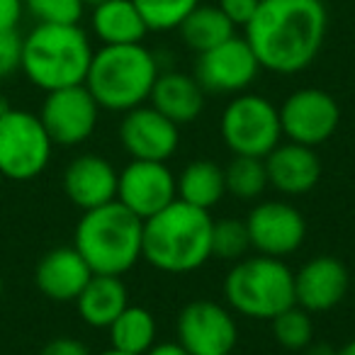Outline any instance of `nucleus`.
<instances>
[{"label": "nucleus", "mask_w": 355, "mask_h": 355, "mask_svg": "<svg viewBox=\"0 0 355 355\" xmlns=\"http://www.w3.org/2000/svg\"><path fill=\"white\" fill-rule=\"evenodd\" d=\"M324 0H261L243 30L261 69L292 76L311 66L326 40Z\"/></svg>", "instance_id": "nucleus-1"}, {"label": "nucleus", "mask_w": 355, "mask_h": 355, "mask_svg": "<svg viewBox=\"0 0 355 355\" xmlns=\"http://www.w3.org/2000/svg\"><path fill=\"white\" fill-rule=\"evenodd\" d=\"M212 222L207 209L175 200L144 222L141 258L171 275L198 270L212 258Z\"/></svg>", "instance_id": "nucleus-2"}, {"label": "nucleus", "mask_w": 355, "mask_h": 355, "mask_svg": "<svg viewBox=\"0 0 355 355\" xmlns=\"http://www.w3.org/2000/svg\"><path fill=\"white\" fill-rule=\"evenodd\" d=\"M144 222L119 200L83 212L73 234V246L98 275L129 272L141 261Z\"/></svg>", "instance_id": "nucleus-3"}, {"label": "nucleus", "mask_w": 355, "mask_h": 355, "mask_svg": "<svg viewBox=\"0 0 355 355\" xmlns=\"http://www.w3.org/2000/svg\"><path fill=\"white\" fill-rule=\"evenodd\" d=\"M158 78V61L144 44H103L93 51L85 88L110 112H129L148 100Z\"/></svg>", "instance_id": "nucleus-4"}, {"label": "nucleus", "mask_w": 355, "mask_h": 355, "mask_svg": "<svg viewBox=\"0 0 355 355\" xmlns=\"http://www.w3.org/2000/svg\"><path fill=\"white\" fill-rule=\"evenodd\" d=\"M93 46L80 25H37L22 37L20 71L44 93L85 83Z\"/></svg>", "instance_id": "nucleus-5"}, {"label": "nucleus", "mask_w": 355, "mask_h": 355, "mask_svg": "<svg viewBox=\"0 0 355 355\" xmlns=\"http://www.w3.org/2000/svg\"><path fill=\"white\" fill-rule=\"evenodd\" d=\"M224 300L248 319H275L295 302V272L282 258L251 256L234 263L224 277Z\"/></svg>", "instance_id": "nucleus-6"}, {"label": "nucleus", "mask_w": 355, "mask_h": 355, "mask_svg": "<svg viewBox=\"0 0 355 355\" xmlns=\"http://www.w3.org/2000/svg\"><path fill=\"white\" fill-rule=\"evenodd\" d=\"M222 139L234 156L266 158L280 144V110L256 93H239L222 112Z\"/></svg>", "instance_id": "nucleus-7"}, {"label": "nucleus", "mask_w": 355, "mask_h": 355, "mask_svg": "<svg viewBox=\"0 0 355 355\" xmlns=\"http://www.w3.org/2000/svg\"><path fill=\"white\" fill-rule=\"evenodd\" d=\"M54 141L40 114L10 110L0 114V175L10 180H32L49 166Z\"/></svg>", "instance_id": "nucleus-8"}, {"label": "nucleus", "mask_w": 355, "mask_h": 355, "mask_svg": "<svg viewBox=\"0 0 355 355\" xmlns=\"http://www.w3.org/2000/svg\"><path fill=\"white\" fill-rule=\"evenodd\" d=\"M178 343L190 355H232L239 340L236 319L214 300H193L175 321Z\"/></svg>", "instance_id": "nucleus-9"}, {"label": "nucleus", "mask_w": 355, "mask_h": 355, "mask_svg": "<svg viewBox=\"0 0 355 355\" xmlns=\"http://www.w3.org/2000/svg\"><path fill=\"white\" fill-rule=\"evenodd\" d=\"M280 127L290 141L302 146H321L336 134L340 107L331 93L321 88H300L280 105Z\"/></svg>", "instance_id": "nucleus-10"}, {"label": "nucleus", "mask_w": 355, "mask_h": 355, "mask_svg": "<svg viewBox=\"0 0 355 355\" xmlns=\"http://www.w3.org/2000/svg\"><path fill=\"white\" fill-rule=\"evenodd\" d=\"M261 73L256 54L243 37L234 35L214 49L198 54L195 61V78L205 93L212 95H239L246 93Z\"/></svg>", "instance_id": "nucleus-11"}, {"label": "nucleus", "mask_w": 355, "mask_h": 355, "mask_svg": "<svg viewBox=\"0 0 355 355\" xmlns=\"http://www.w3.org/2000/svg\"><path fill=\"white\" fill-rule=\"evenodd\" d=\"M98 114L100 105L95 103L85 83H80L46 93L40 119L54 146H78L93 137Z\"/></svg>", "instance_id": "nucleus-12"}, {"label": "nucleus", "mask_w": 355, "mask_h": 355, "mask_svg": "<svg viewBox=\"0 0 355 355\" xmlns=\"http://www.w3.org/2000/svg\"><path fill=\"white\" fill-rule=\"evenodd\" d=\"M117 200L141 222L178 200L175 175L161 161H134L117 175Z\"/></svg>", "instance_id": "nucleus-13"}, {"label": "nucleus", "mask_w": 355, "mask_h": 355, "mask_svg": "<svg viewBox=\"0 0 355 355\" xmlns=\"http://www.w3.org/2000/svg\"><path fill=\"white\" fill-rule=\"evenodd\" d=\"M251 248L261 256L285 258L300 251L306 236V222L297 207L277 200L258 202L246 217Z\"/></svg>", "instance_id": "nucleus-14"}, {"label": "nucleus", "mask_w": 355, "mask_h": 355, "mask_svg": "<svg viewBox=\"0 0 355 355\" xmlns=\"http://www.w3.org/2000/svg\"><path fill=\"white\" fill-rule=\"evenodd\" d=\"M119 144L134 161L166 163L178 151L180 127L151 105H139L124 112L119 124Z\"/></svg>", "instance_id": "nucleus-15"}, {"label": "nucleus", "mask_w": 355, "mask_h": 355, "mask_svg": "<svg viewBox=\"0 0 355 355\" xmlns=\"http://www.w3.org/2000/svg\"><path fill=\"white\" fill-rule=\"evenodd\" d=\"M350 290V272L336 256L309 258L295 272V302L309 314L329 311L345 300Z\"/></svg>", "instance_id": "nucleus-16"}, {"label": "nucleus", "mask_w": 355, "mask_h": 355, "mask_svg": "<svg viewBox=\"0 0 355 355\" xmlns=\"http://www.w3.org/2000/svg\"><path fill=\"white\" fill-rule=\"evenodd\" d=\"M117 175L114 166L98 153L76 156L64 171V193L78 209L103 207L117 200Z\"/></svg>", "instance_id": "nucleus-17"}, {"label": "nucleus", "mask_w": 355, "mask_h": 355, "mask_svg": "<svg viewBox=\"0 0 355 355\" xmlns=\"http://www.w3.org/2000/svg\"><path fill=\"white\" fill-rule=\"evenodd\" d=\"M263 161H266L268 185H272L277 193L297 198L319 185L321 161L311 146H302L295 141L277 144Z\"/></svg>", "instance_id": "nucleus-18"}, {"label": "nucleus", "mask_w": 355, "mask_h": 355, "mask_svg": "<svg viewBox=\"0 0 355 355\" xmlns=\"http://www.w3.org/2000/svg\"><path fill=\"white\" fill-rule=\"evenodd\" d=\"M93 270L85 258L76 251V246H61L49 251L35 270V282L44 297L54 302H76Z\"/></svg>", "instance_id": "nucleus-19"}, {"label": "nucleus", "mask_w": 355, "mask_h": 355, "mask_svg": "<svg viewBox=\"0 0 355 355\" xmlns=\"http://www.w3.org/2000/svg\"><path fill=\"white\" fill-rule=\"evenodd\" d=\"M205 95L207 93L195 76L180 73V71H166V73H158L148 100H151V107H156L163 117H168L180 127V124L195 122L202 114Z\"/></svg>", "instance_id": "nucleus-20"}, {"label": "nucleus", "mask_w": 355, "mask_h": 355, "mask_svg": "<svg viewBox=\"0 0 355 355\" xmlns=\"http://www.w3.org/2000/svg\"><path fill=\"white\" fill-rule=\"evenodd\" d=\"M80 319L93 329H110L114 319L129 306V290L119 275H98L88 280V285L76 297Z\"/></svg>", "instance_id": "nucleus-21"}, {"label": "nucleus", "mask_w": 355, "mask_h": 355, "mask_svg": "<svg viewBox=\"0 0 355 355\" xmlns=\"http://www.w3.org/2000/svg\"><path fill=\"white\" fill-rule=\"evenodd\" d=\"M90 25L103 44H141L148 32L132 0H103L93 6Z\"/></svg>", "instance_id": "nucleus-22"}, {"label": "nucleus", "mask_w": 355, "mask_h": 355, "mask_svg": "<svg viewBox=\"0 0 355 355\" xmlns=\"http://www.w3.org/2000/svg\"><path fill=\"white\" fill-rule=\"evenodd\" d=\"M178 200L193 205L200 209H212L219 200L227 195V183H224V168L209 158H198L190 161L183 168V173L175 178Z\"/></svg>", "instance_id": "nucleus-23"}, {"label": "nucleus", "mask_w": 355, "mask_h": 355, "mask_svg": "<svg viewBox=\"0 0 355 355\" xmlns=\"http://www.w3.org/2000/svg\"><path fill=\"white\" fill-rule=\"evenodd\" d=\"M236 27L229 22V17L219 10V6H198L178 27L185 46L195 54L214 49L222 42L232 40Z\"/></svg>", "instance_id": "nucleus-24"}, {"label": "nucleus", "mask_w": 355, "mask_h": 355, "mask_svg": "<svg viewBox=\"0 0 355 355\" xmlns=\"http://www.w3.org/2000/svg\"><path fill=\"white\" fill-rule=\"evenodd\" d=\"M112 348L129 355H146L156 345V319L144 306L129 304L117 319L110 324Z\"/></svg>", "instance_id": "nucleus-25"}, {"label": "nucleus", "mask_w": 355, "mask_h": 355, "mask_svg": "<svg viewBox=\"0 0 355 355\" xmlns=\"http://www.w3.org/2000/svg\"><path fill=\"white\" fill-rule=\"evenodd\" d=\"M227 193L236 200H258L268 188L266 161L256 156H234L224 168Z\"/></svg>", "instance_id": "nucleus-26"}, {"label": "nucleus", "mask_w": 355, "mask_h": 355, "mask_svg": "<svg viewBox=\"0 0 355 355\" xmlns=\"http://www.w3.org/2000/svg\"><path fill=\"white\" fill-rule=\"evenodd\" d=\"M148 32L178 30L180 22L200 6V0H132Z\"/></svg>", "instance_id": "nucleus-27"}, {"label": "nucleus", "mask_w": 355, "mask_h": 355, "mask_svg": "<svg viewBox=\"0 0 355 355\" xmlns=\"http://www.w3.org/2000/svg\"><path fill=\"white\" fill-rule=\"evenodd\" d=\"M270 324H272L275 340L287 350H304L314 340V321H311V314L306 309H302L300 304L287 306L275 319H270Z\"/></svg>", "instance_id": "nucleus-28"}, {"label": "nucleus", "mask_w": 355, "mask_h": 355, "mask_svg": "<svg viewBox=\"0 0 355 355\" xmlns=\"http://www.w3.org/2000/svg\"><path fill=\"white\" fill-rule=\"evenodd\" d=\"M251 248L246 219L227 217L212 222V256L222 261H241Z\"/></svg>", "instance_id": "nucleus-29"}, {"label": "nucleus", "mask_w": 355, "mask_h": 355, "mask_svg": "<svg viewBox=\"0 0 355 355\" xmlns=\"http://www.w3.org/2000/svg\"><path fill=\"white\" fill-rule=\"evenodd\" d=\"M25 10L37 25H80L85 0H25Z\"/></svg>", "instance_id": "nucleus-30"}, {"label": "nucleus", "mask_w": 355, "mask_h": 355, "mask_svg": "<svg viewBox=\"0 0 355 355\" xmlns=\"http://www.w3.org/2000/svg\"><path fill=\"white\" fill-rule=\"evenodd\" d=\"M22 66V37L17 30H0V80L10 78Z\"/></svg>", "instance_id": "nucleus-31"}, {"label": "nucleus", "mask_w": 355, "mask_h": 355, "mask_svg": "<svg viewBox=\"0 0 355 355\" xmlns=\"http://www.w3.org/2000/svg\"><path fill=\"white\" fill-rule=\"evenodd\" d=\"M261 0H219V10L229 17L234 27H246L253 20Z\"/></svg>", "instance_id": "nucleus-32"}, {"label": "nucleus", "mask_w": 355, "mask_h": 355, "mask_svg": "<svg viewBox=\"0 0 355 355\" xmlns=\"http://www.w3.org/2000/svg\"><path fill=\"white\" fill-rule=\"evenodd\" d=\"M40 355H90V350L83 340L71 338V336H59V338L49 340Z\"/></svg>", "instance_id": "nucleus-33"}, {"label": "nucleus", "mask_w": 355, "mask_h": 355, "mask_svg": "<svg viewBox=\"0 0 355 355\" xmlns=\"http://www.w3.org/2000/svg\"><path fill=\"white\" fill-rule=\"evenodd\" d=\"M25 12V0H0V30H17Z\"/></svg>", "instance_id": "nucleus-34"}, {"label": "nucleus", "mask_w": 355, "mask_h": 355, "mask_svg": "<svg viewBox=\"0 0 355 355\" xmlns=\"http://www.w3.org/2000/svg\"><path fill=\"white\" fill-rule=\"evenodd\" d=\"M146 355H190V353L175 340V343H158V345H153V348L148 350Z\"/></svg>", "instance_id": "nucleus-35"}, {"label": "nucleus", "mask_w": 355, "mask_h": 355, "mask_svg": "<svg viewBox=\"0 0 355 355\" xmlns=\"http://www.w3.org/2000/svg\"><path fill=\"white\" fill-rule=\"evenodd\" d=\"M304 350H306V355H336V353H338L334 345L324 343V340H319V343H314V340H311V343L306 345Z\"/></svg>", "instance_id": "nucleus-36"}, {"label": "nucleus", "mask_w": 355, "mask_h": 355, "mask_svg": "<svg viewBox=\"0 0 355 355\" xmlns=\"http://www.w3.org/2000/svg\"><path fill=\"white\" fill-rule=\"evenodd\" d=\"M336 355H355V338H350L343 348H338V353Z\"/></svg>", "instance_id": "nucleus-37"}, {"label": "nucleus", "mask_w": 355, "mask_h": 355, "mask_svg": "<svg viewBox=\"0 0 355 355\" xmlns=\"http://www.w3.org/2000/svg\"><path fill=\"white\" fill-rule=\"evenodd\" d=\"M98 355H129V353H122V350H117V348H110V350H103V353H98Z\"/></svg>", "instance_id": "nucleus-38"}, {"label": "nucleus", "mask_w": 355, "mask_h": 355, "mask_svg": "<svg viewBox=\"0 0 355 355\" xmlns=\"http://www.w3.org/2000/svg\"><path fill=\"white\" fill-rule=\"evenodd\" d=\"M8 110V103H6V98H3V93H0V114L6 112Z\"/></svg>", "instance_id": "nucleus-39"}, {"label": "nucleus", "mask_w": 355, "mask_h": 355, "mask_svg": "<svg viewBox=\"0 0 355 355\" xmlns=\"http://www.w3.org/2000/svg\"><path fill=\"white\" fill-rule=\"evenodd\" d=\"M0 295H3V277H0Z\"/></svg>", "instance_id": "nucleus-40"}, {"label": "nucleus", "mask_w": 355, "mask_h": 355, "mask_svg": "<svg viewBox=\"0 0 355 355\" xmlns=\"http://www.w3.org/2000/svg\"><path fill=\"white\" fill-rule=\"evenodd\" d=\"M350 282H353V287H355V280H350Z\"/></svg>", "instance_id": "nucleus-41"}]
</instances>
